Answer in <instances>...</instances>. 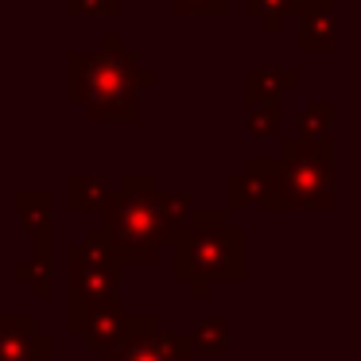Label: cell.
Segmentation results:
<instances>
[{"mask_svg":"<svg viewBox=\"0 0 361 361\" xmlns=\"http://www.w3.org/2000/svg\"><path fill=\"white\" fill-rule=\"evenodd\" d=\"M66 330L82 334L90 311L109 299H117V280H121V264L94 249V245L78 241L66 249Z\"/></svg>","mask_w":361,"mask_h":361,"instance_id":"obj_5","label":"cell"},{"mask_svg":"<svg viewBox=\"0 0 361 361\" xmlns=\"http://www.w3.org/2000/svg\"><path fill=\"white\" fill-rule=\"evenodd\" d=\"M295 86H299L295 66H252L245 74V102H283V94Z\"/></svg>","mask_w":361,"mask_h":361,"instance_id":"obj_12","label":"cell"},{"mask_svg":"<svg viewBox=\"0 0 361 361\" xmlns=\"http://www.w3.org/2000/svg\"><path fill=\"white\" fill-rule=\"evenodd\" d=\"M295 16H303L295 47L303 55H326L334 47V0H299Z\"/></svg>","mask_w":361,"mask_h":361,"instance_id":"obj_9","label":"cell"},{"mask_svg":"<svg viewBox=\"0 0 361 361\" xmlns=\"http://www.w3.org/2000/svg\"><path fill=\"white\" fill-rule=\"evenodd\" d=\"M0 361H51V334L32 314H0Z\"/></svg>","mask_w":361,"mask_h":361,"instance_id":"obj_7","label":"cell"},{"mask_svg":"<svg viewBox=\"0 0 361 361\" xmlns=\"http://www.w3.org/2000/svg\"><path fill=\"white\" fill-rule=\"evenodd\" d=\"M164 206H167V221H171V229H175V226L187 221L190 210H195V198H190L187 190H175V195H164Z\"/></svg>","mask_w":361,"mask_h":361,"instance_id":"obj_22","label":"cell"},{"mask_svg":"<svg viewBox=\"0 0 361 361\" xmlns=\"http://www.w3.org/2000/svg\"><path fill=\"white\" fill-rule=\"evenodd\" d=\"M12 276L24 280L27 291H32L35 299H47L51 295V260H20V264L12 268Z\"/></svg>","mask_w":361,"mask_h":361,"instance_id":"obj_18","label":"cell"},{"mask_svg":"<svg viewBox=\"0 0 361 361\" xmlns=\"http://www.w3.org/2000/svg\"><path fill=\"white\" fill-rule=\"evenodd\" d=\"M12 210L32 233V260H51V198L43 190H16Z\"/></svg>","mask_w":361,"mask_h":361,"instance_id":"obj_8","label":"cell"},{"mask_svg":"<svg viewBox=\"0 0 361 361\" xmlns=\"http://www.w3.org/2000/svg\"><path fill=\"white\" fill-rule=\"evenodd\" d=\"M171 249V276L187 283L195 299H206L214 283H241L249 272V237L229 226V210H190L183 226L167 237Z\"/></svg>","mask_w":361,"mask_h":361,"instance_id":"obj_3","label":"cell"},{"mask_svg":"<svg viewBox=\"0 0 361 361\" xmlns=\"http://www.w3.org/2000/svg\"><path fill=\"white\" fill-rule=\"evenodd\" d=\"M71 16H121V0H66Z\"/></svg>","mask_w":361,"mask_h":361,"instance_id":"obj_21","label":"cell"},{"mask_svg":"<svg viewBox=\"0 0 361 361\" xmlns=\"http://www.w3.org/2000/svg\"><path fill=\"white\" fill-rule=\"evenodd\" d=\"M330 121H334V105L330 102H314L299 113V136L307 140H330Z\"/></svg>","mask_w":361,"mask_h":361,"instance_id":"obj_17","label":"cell"},{"mask_svg":"<svg viewBox=\"0 0 361 361\" xmlns=\"http://www.w3.org/2000/svg\"><path fill=\"white\" fill-rule=\"evenodd\" d=\"M245 125H249V136H276L283 125V105L280 102H245Z\"/></svg>","mask_w":361,"mask_h":361,"instance_id":"obj_16","label":"cell"},{"mask_svg":"<svg viewBox=\"0 0 361 361\" xmlns=\"http://www.w3.org/2000/svg\"><path fill=\"white\" fill-rule=\"evenodd\" d=\"M125 330H128L125 307H121V299H109V303H102V307L90 311L86 326H82V338H86V350L105 353L109 345H117L121 338H125Z\"/></svg>","mask_w":361,"mask_h":361,"instance_id":"obj_10","label":"cell"},{"mask_svg":"<svg viewBox=\"0 0 361 361\" xmlns=\"http://www.w3.org/2000/svg\"><path fill=\"white\" fill-rule=\"evenodd\" d=\"M245 8H249V16L260 24L264 35H280L283 24L299 12V0H245Z\"/></svg>","mask_w":361,"mask_h":361,"instance_id":"obj_14","label":"cell"},{"mask_svg":"<svg viewBox=\"0 0 361 361\" xmlns=\"http://www.w3.org/2000/svg\"><path fill=\"white\" fill-rule=\"evenodd\" d=\"M167 237H171V221H167L159 179L152 171H125L121 187L109 190L102 206V226L86 233V245L125 268L159 260Z\"/></svg>","mask_w":361,"mask_h":361,"instance_id":"obj_2","label":"cell"},{"mask_svg":"<svg viewBox=\"0 0 361 361\" xmlns=\"http://www.w3.org/2000/svg\"><path fill=\"white\" fill-rule=\"evenodd\" d=\"M159 74L125 47V35L109 32L102 51H71L66 55V102L82 105L86 121H140V90L156 86Z\"/></svg>","mask_w":361,"mask_h":361,"instance_id":"obj_1","label":"cell"},{"mask_svg":"<svg viewBox=\"0 0 361 361\" xmlns=\"http://www.w3.org/2000/svg\"><path fill=\"white\" fill-rule=\"evenodd\" d=\"M109 198V187H105L102 175L94 171H71L66 175V206L78 214H97Z\"/></svg>","mask_w":361,"mask_h":361,"instance_id":"obj_13","label":"cell"},{"mask_svg":"<svg viewBox=\"0 0 361 361\" xmlns=\"http://www.w3.org/2000/svg\"><path fill=\"white\" fill-rule=\"evenodd\" d=\"M334 140H280V187L288 195V210H330L334 206Z\"/></svg>","mask_w":361,"mask_h":361,"instance_id":"obj_4","label":"cell"},{"mask_svg":"<svg viewBox=\"0 0 361 361\" xmlns=\"http://www.w3.org/2000/svg\"><path fill=\"white\" fill-rule=\"evenodd\" d=\"M190 353L195 345L187 330H159L156 314H133L125 338L109 345L102 361H190Z\"/></svg>","mask_w":361,"mask_h":361,"instance_id":"obj_6","label":"cell"},{"mask_svg":"<svg viewBox=\"0 0 361 361\" xmlns=\"http://www.w3.org/2000/svg\"><path fill=\"white\" fill-rule=\"evenodd\" d=\"M249 206H257V187H252V179L241 171H229L226 175V210H249Z\"/></svg>","mask_w":361,"mask_h":361,"instance_id":"obj_19","label":"cell"},{"mask_svg":"<svg viewBox=\"0 0 361 361\" xmlns=\"http://www.w3.org/2000/svg\"><path fill=\"white\" fill-rule=\"evenodd\" d=\"M245 175L257 187V206L260 210H288V195L280 187V156H249Z\"/></svg>","mask_w":361,"mask_h":361,"instance_id":"obj_11","label":"cell"},{"mask_svg":"<svg viewBox=\"0 0 361 361\" xmlns=\"http://www.w3.org/2000/svg\"><path fill=\"white\" fill-rule=\"evenodd\" d=\"M167 4L179 16H221L229 8V0H167Z\"/></svg>","mask_w":361,"mask_h":361,"instance_id":"obj_20","label":"cell"},{"mask_svg":"<svg viewBox=\"0 0 361 361\" xmlns=\"http://www.w3.org/2000/svg\"><path fill=\"white\" fill-rule=\"evenodd\" d=\"M190 334V345L202 353H221L229 342V319L226 314H210V319H198L195 330H187Z\"/></svg>","mask_w":361,"mask_h":361,"instance_id":"obj_15","label":"cell"}]
</instances>
